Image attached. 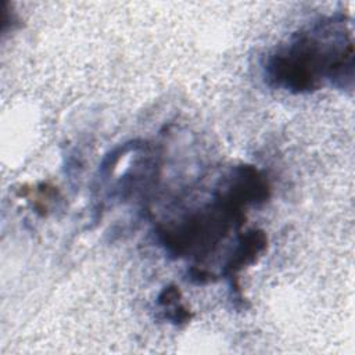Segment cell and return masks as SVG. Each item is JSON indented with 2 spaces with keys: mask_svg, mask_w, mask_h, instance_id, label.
Wrapping results in <instances>:
<instances>
[{
  "mask_svg": "<svg viewBox=\"0 0 355 355\" xmlns=\"http://www.w3.org/2000/svg\"><path fill=\"white\" fill-rule=\"evenodd\" d=\"M354 37L349 19L322 17L297 31L268 54L263 75L273 87L294 93H312L324 85L354 87Z\"/></svg>",
  "mask_w": 355,
  "mask_h": 355,
  "instance_id": "1",
  "label": "cell"
},
{
  "mask_svg": "<svg viewBox=\"0 0 355 355\" xmlns=\"http://www.w3.org/2000/svg\"><path fill=\"white\" fill-rule=\"evenodd\" d=\"M244 209L216 189L211 204L175 223L158 226V241L171 257H193L202 261L218 248L230 230H239L244 225Z\"/></svg>",
  "mask_w": 355,
  "mask_h": 355,
  "instance_id": "2",
  "label": "cell"
},
{
  "mask_svg": "<svg viewBox=\"0 0 355 355\" xmlns=\"http://www.w3.org/2000/svg\"><path fill=\"white\" fill-rule=\"evenodd\" d=\"M268 247V236L262 229H250L240 233L236 247L222 266L220 275L229 280L230 288L233 291L234 304L240 302L244 305V298L241 295L239 284V273L255 263L258 258L265 252Z\"/></svg>",
  "mask_w": 355,
  "mask_h": 355,
  "instance_id": "3",
  "label": "cell"
},
{
  "mask_svg": "<svg viewBox=\"0 0 355 355\" xmlns=\"http://www.w3.org/2000/svg\"><path fill=\"white\" fill-rule=\"evenodd\" d=\"M219 189L244 208L263 204L270 197L268 178L259 169L247 164L232 168Z\"/></svg>",
  "mask_w": 355,
  "mask_h": 355,
  "instance_id": "4",
  "label": "cell"
},
{
  "mask_svg": "<svg viewBox=\"0 0 355 355\" xmlns=\"http://www.w3.org/2000/svg\"><path fill=\"white\" fill-rule=\"evenodd\" d=\"M157 304L165 311V319L175 326L187 324L193 318V312L182 302V293L175 284H168L161 290Z\"/></svg>",
  "mask_w": 355,
  "mask_h": 355,
  "instance_id": "5",
  "label": "cell"
}]
</instances>
